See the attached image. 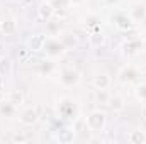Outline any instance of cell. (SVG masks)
Returning <instances> with one entry per match:
<instances>
[{
  "label": "cell",
  "instance_id": "6da1fadb",
  "mask_svg": "<svg viewBox=\"0 0 146 144\" xmlns=\"http://www.w3.org/2000/svg\"><path fill=\"white\" fill-rule=\"evenodd\" d=\"M85 124H87L88 131H92V132H100V131L106 127V114H104L102 110H94V112L87 117Z\"/></svg>",
  "mask_w": 146,
  "mask_h": 144
},
{
  "label": "cell",
  "instance_id": "7a4b0ae2",
  "mask_svg": "<svg viewBox=\"0 0 146 144\" xmlns=\"http://www.w3.org/2000/svg\"><path fill=\"white\" fill-rule=\"evenodd\" d=\"M65 49H66L65 42H63V41H60V39H56V37L46 39L44 48H42V51H44L49 58H58V56H61V54L65 53Z\"/></svg>",
  "mask_w": 146,
  "mask_h": 144
},
{
  "label": "cell",
  "instance_id": "3957f363",
  "mask_svg": "<svg viewBox=\"0 0 146 144\" xmlns=\"http://www.w3.org/2000/svg\"><path fill=\"white\" fill-rule=\"evenodd\" d=\"M112 20H114V24H115V27L119 31H129L134 26V20L126 12H115L114 17H112Z\"/></svg>",
  "mask_w": 146,
  "mask_h": 144
},
{
  "label": "cell",
  "instance_id": "277c9868",
  "mask_svg": "<svg viewBox=\"0 0 146 144\" xmlns=\"http://www.w3.org/2000/svg\"><path fill=\"white\" fill-rule=\"evenodd\" d=\"M60 81L65 87H73V85H76L80 81V75H78L76 70H73V68H65L61 71V75H60Z\"/></svg>",
  "mask_w": 146,
  "mask_h": 144
},
{
  "label": "cell",
  "instance_id": "5b68a950",
  "mask_svg": "<svg viewBox=\"0 0 146 144\" xmlns=\"http://www.w3.org/2000/svg\"><path fill=\"white\" fill-rule=\"evenodd\" d=\"M58 112L63 119H72L76 112V107H75V102L72 98H63L60 102V107H58Z\"/></svg>",
  "mask_w": 146,
  "mask_h": 144
},
{
  "label": "cell",
  "instance_id": "8992f818",
  "mask_svg": "<svg viewBox=\"0 0 146 144\" xmlns=\"http://www.w3.org/2000/svg\"><path fill=\"white\" fill-rule=\"evenodd\" d=\"M129 17L134 22H143V19L146 17V5L145 3H133L129 9Z\"/></svg>",
  "mask_w": 146,
  "mask_h": 144
},
{
  "label": "cell",
  "instance_id": "52a82bcc",
  "mask_svg": "<svg viewBox=\"0 0 146 144\" xmlns=\"http://www.w3.org/2000/svg\"><path fill=\"white\" fill-rule=\"evenodd\" d=\"M17 112V105L12 104L10 100H3L0 102V115L2 117H7V119H12Z\"/></svg>",
  "mask_w": 146,
  "mask_h": 144
},
{
  "label": "cell",
  "instance_id": "ba28073f",
  "mask_svg": "<svg viewBox=\"0 0 146 144\" xmlns=\"http://www.w3.org/2000/svg\"><path fill=\"white\" fill-rule=\"evenodd\" d=\"M119 76H121V80H122L124 83H131V81H134V80L139 76V73H138V70H136L134 66L129 65V66H126V68L121 70V75H119Z\"/></svg>",
  "mask_w": 146,
  "mask_h": 144
},
{
  "label": "cell",
  "instance_id": "9c48e42d",
  "mask_svg": "<svg viewBox=\"0 0 146 144\" xmlns=\"http://www.w3.org/2000/svg\"><path fill=\"white\" fill-rule=\"evenodd\" d=\"M21 122L24 124V126H33V124H36L37 122V112L34 108H26L22 114H21Z\"/></svg>",
  "mask_w": 146,
  "mask_h": 144
},
{
  "label": "cell",
  "instance_id": "30bf717a",
  "mask_svg": "<svg viewBox=\"0 0 146 144\" xmlns=\"http://www.w3.org/2000/svg\"><path fill=\"white\" fill-rule=\"evenodd\" d=\"M94 87H95V90H107V88L110 87L109 75H106V73L97 75V76L94 78Z\"/></svg>",
  "mask_w": 146,
  "mask_h": 144
},
{
  "label": "cell",
  "instance_id": "8fae6325",
  "mask_svg": "<svg viewBox=\"0 0 146 144\" xmlns=\"http://www.w3.org/2000/svg\"><path fill=\"white\" fill-rule=\"evenodd\" d=\"M44 42H46V37L42 36V34H37V36L31 37L27 44H29V49H31V51H42Z\"/></svg>",
  "mask_w": 146,
  "mask_h": 144
},
{
  "label": "cell",
  "instance_id": "7c38bea8",
  "mask_svg": "<svg viewBox=\"0 0 146 144\" xmlns=\"http://www.w3.org/2000/svg\"><path fill=\"white\" fill-rule=\"evenodd\" d=\"M53 14H54V7H53L51 2H46V3H42V5L39 7V17H41V19L49 20V19L53 17Z\"/></svg>",
  "mask_w": 146,
  "mask_h": 144
},
{
  "label": "cell",
  "instance_id": "4fadbf2b",
  "mask_svg": "<svg viewBox=\"0 0 146 144\" xmlns=\"http://www.w3.org/2000/svg\"><path fill=\"white\" fill-rule=\"evenodd\" d=\"M0 31L3 32V34H14L15 31H17V24H15V20L14 19H7V20H3L2 24H0Z\"/></svg>",
  "mask_w": 146,
  "mask_h": 144
},
{
  "label": "cell",
  "instance_id": "5bb4252c",
  "mask_svg": "<svg viewBox=\"0 0 146 144\" xmlns=\"http://www.w3.org/2000/svg\"><path fill=\"white\" fill-rule=\"evenodd\" d=\"M12 71V63L9 58H0V76H9Z\"/></svg>",
  "mask_w": 146,
  "mask_h": 144
},
{
  "label": "cell",
  "instance_id": "9a60e30c",
  "mask_svg": "<svg viewBox=\"0 0 146 144\" xmlns=\"http://www.w3.org/2000/svg\"><path fill=\"white\" fill-rule=\"evenodd\" d=\"M39 71L42 73V75H46V76H49L51 73L54 71V63L49 61V59H42L39 63Z\"/></svg>",
  "mask_w": 146,
  "mask_h": 144
},
{
  "label": "cell",
  "instance_id": "2e32d148",
  "mask_svg": "<svg viewBox=\"0 0 146 144\" xmlns=\"http://www.w3.org/2000/svg\"><path fill=\"white\" fill-rule=\"evenodd\" d=\"M139 49H141L139 41H127V42L124 44V53H126V54H136Z\"/></svg>",
  "mask_w": 146,
  "mask_h": 144
},
{
  "label": "cell",
  "instance_id": "e0dca14e",
  "mask_svg": "<svg viewBox=\"0 0 146 144\" xmlns=\"http://www.w3.org/2000/svg\"><path fill=\"white\" fill-rule=\"evenodd\" d=\"M129 141H131V143H136V144L146 143V134L141 132V131H133V132L129 134Z\"/></svg>",
  "mask_w": 146,
  "mask_h": 144
},
{
  "label": "cell",
  "instance_id": "ac0fdd59",
  "mask_svg": "<svg viewBox=\"0 0 146 144\" xmlns=\"http://www.w3.org/2000/svg\"><path fill=\"white\" fill-rule=\"evenodd\" d=\"M9 100L19 107V105H22V102H24V97H22V93H21V92H10V95H9Z\"/></svg>",
  "mask_w": 146,
  "mask_h": 144
},
{
  "label": "cell",
  "instance_id": "d6986e66",
  "mask_svg": "<svg viewBox=\"0 0 146 144\" xmlns=\"http://www.w3.org/2000/svg\"><path fill=\"white\" fill-rule=\"evenodd\" d=\"M46 22H48L46 31H48L49 34H58V32H60V24H58V22H53L51 19H49V20H46Z\"/></svg>",
  "mask_w": 146,
  "mask_h": 144
},
{
  "label": "cell",
  "instance_id": "ffe728a7",
  "mask_svg": "<svg viewBox=\"0 0 146 144\" xmlns=\"http://www.w3.org/2000/svg\"><path fill=\"white\" fill-rule=\"evenodd\" d=\"M109 102H110L109 105L114 108V110H121V108L124 107V102H122V98H121V97H112Z\"/></svg>",
  "mask_w": 146,
  "mask_h": 144
},
{
  "label": "cell",
  "instance_id": "44dd1931",
  "mask_svg": "<svg viewBox=\"0 0 146 144\" xmlns=\"http://www.w3.org/2000/svg\"><path fill=\"white\" fill-rule=\"evenodd\" d=\"M136 97H138L139 100H145L146 102V83H141V85L138 87V90H136Z\"/></svg>",
  "mask_w": 146,
  "mask_h": 144
},
{
  "label": "cell",
  "instance_id": "7402d4cb",
  "mask_svg": "<svg viewBox=\"0 0 146 144\" xmlns=\"http://www.w3.org/2000/svg\"><path fill=\"white\" fill-rule=\"evenodd\" d=\"M97 100H99V102H109L107 92H106V90H97Z\"/></svg>",
  "mask_w": 146,
  "mask_h": 144
},
{
  "label": "cell",
  "instance_id": "603a6c76",
  "mask_svg": "<svg viewBox=\"0 0 146 144\" xmlns=\"http://www.w3.org/2000/svg\"><path fill=\"white\" fill-rule=\"evenodd\" d=\"M104 2H106L107 5H115V3H119L121 0H104Z\"/></svg>",
  "mask_w": 146,
  "mask_h": 144
},
{
  "label": "cell",
  "instance_id": "cb8c5ba5",
  "mask_svg": "<svg viewBox=\"0 0 146 144\" xmlns=\"http://www.w3.org/2000/svg\"><path fill=\"white\" fill-rule=\"evenodd\" d=\"M0 58H3V51H2V46H0Z\"/></svg>",
  "mask_w": 146,
  "mask_h": 144
},
{
  "label": "cell",
  "instance_id": "d4e9b609",
  "mask_svg": "<svg viewBox=\"0 0 146 144\" xmlns=\"http://www.w3.org/2000/svg\"><path fill=\"white\" fill-rule=\"evenodd\" d=\"M143 24H145V27H146V17H145V19H143Z\"/></svg>",
  "mask_w": 146,
  "mask_h": 144
},
{
  "label": "cell",
  "instance_id": "484cf974",
  "mask_svg": "<svg viewBox=\"0 0 146 144\" xmlns=\"http://www.w3.org/2000/svg\"><path fill=\"white\" fill-rule=\"evenodd\" d=\"M48 2H53V0H48Z\"/></svg>",
  "mask_w": 146,
  "mask_h": 144
}]
</instances>
